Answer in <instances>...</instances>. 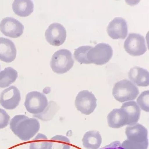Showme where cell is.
Segmentation results:
<instances>
[{"instance_id": "obj_1", "label": "cell", "mask_w": 149, "mask_h": 149, "mask_svg": "<svg viewBox=\"0 0 149 149\" xmlns=\"http://www.w3.org/2000/svg\"><path fill=\"white\" fill-rule=\"evenodd\" d=\"M10 127L14 134L22 141H28L38 132L40 122L35 118H30L24 115H17L12 118Z\"/></svg>"}, {"instance_id": "obj_2", "label": "cell", "mask_w": 149, "mask_h": 149, "mask_svg": "<svg viewBox=\"0 0 149 149\" xmlns=\"http://www.w3.org/2000/svg\"><path fill=\"white\" fill-rule=\"evenodd\" d=\"M139 93L137 87L128 80H123L116 83L112 91L115 100L121 103L133 100Z\"/></svg>"}, {"instance_id": "obj_3", "label": "cell", "mask_w": 149, "mask_h": 149, "mask_svg": "<svg viewBox=\"0 0 149 149\" xmlns=\"http://www.w3.org/2000/svg\"><path fill=\"white\" fill-rule=\"evenodd\" d=\"M74 63L71 52L66 49H61L53 54L50 66L54 72L63 74L69 71L73 66Z\"/></svg>"}, {"instance_id": "obj_4", "label": "cell", "mask_w": 149, "mask_h": 149, "mask_svg": "<svg viewBox=\"0 0 149 149\" xmlns=\"http://www.w3.org/2000/svg\"><path fill=\"white\" fill-rule=\"evenodd\" d=\"M113 55V49L109 45L100 43L89 51L87 58L90 63L102 65L109 61Z\"/></svg>"}, {"instance_id": "obj_5", "label": "cell", "mask_w": 149, "mask_h": 149, "mask_svg": "<svg viewBox=\"0 0 149 149\" xmlns=\"http://www.w3.org/2000/svg\"><path fill=\"white\" fill-rule=\"evenodd\" d=\"M48 103L45 95L37 91L29 92L26 95L24 106L28 112L33 115L40 113Z\"/></svg>"}, {"instance_id": "obj_6", "label": "cell", "mask_w": 149, "mask_h": 149, "mask_svg": "<svg viewBox=\"0 0 149 149\" xmlns=\"http://www.w3.org/2000/svg\"><path fill=\"white\" fill-rule=\"evenodd\" d=\"M124 47L127 53L133 56L143 55L147 51L144 37L135 33H129L124 43Z\"/></svg>"}, {"instance_id": "obj_7", "label": "cell", "mask_w": 149, "mask_h": 149, "mask_svg": "<svg viewBox=\"0 0 149 149\" xmlns=\"http://www.w3.org/2000/svg\"><path fill=\"white\" fill-rule=\"evenodd\" d=\"M77 109L81 113L89 115L97 107V99L94 94L88 90H83L78 93L75 101Z\"/></svg>"}, {"instance_id": "obj_8", "label": "cell", "mask_w": 149, "mask_h": 149, "mask_svg": "<svg viewBox=\"0 0 149 149\" xmlns=\"http://www.w3.org/2000/svg\"><path fill=\"white\" fill-rule=\"evenodd\" d=\"M47 41L51 45L59 46L65 42L67 31L65 27L58 23L51 24L45 32Z\"/></svg>"}, {"instance_id": "obj_9", "label": "cell", "mask_w": 149, "mask_h": 149, "mask_svg": "<svg viewBox=\"0 0 149 149\" xmlns=\"http://www.w3.org/2000/svg\"><path fill=\"white\" fill-rule=\"evenodd\" d=\"M20 92L15 86H11L3 90L0 95V104L7 110L16 109L21 101Z\"/></svg>"}, {"instance_id": "obj_10", "label": "cell", "mask_w": 149, "mask_h": 149, "mask_svg": "<svg viewBox=\"0 0 149 149\" xmlns=\"http://www.w3.org/2000/svg\"><path fill=\"white\" fill-rule=\"evenodd\" d=\"M23 25L13 17H6L0 22V30L6 36L16 38L23 33Z\"/></svg>"}, {"instance_id": "obj_11", "label": "cell", "mask_w": 149, "mask_h": 149, "mask_svg": "<svg viewBox=\"0 0 149 149\" xmlns=\"http://www.w3.org/2000/svg\"><path fill=\"white\" fill-rule=\"evenodd\" d=\"M107 32L113 39L125 38L128 32L127 21L121 17H116L109 24Z\"/></svg>"}, {"instance_id": "obj_12", "label": "cell", "mask_w": 149, "mask_h": 149, "mask_svg": "<svg viewBox=\"0 0 149 149\" xmlns=\"http://www.w3.org/2000/svg\"><path fill=\"white\" fill-rule=\"evenodd\" d=\"M125 134L128 140L131 142L138 143L148 142L147 130L141 124L137 123L127 126Z\"/></svg>"}, {"instance_id": "obj_13", "label": "cell", "mask_w": 149, "mask_h": 149, "mask_svg": "<svg viewBox=\"0 0 149 149\" xmlns=\"http://www.w3.org/2000/svg\"><path fill=\"white\" fill-rule=\"evenodd\" d=\"M17 51L13 42L9 39L0 38V60L10 63L15 60Z\"/></svg>"}, {"instance_id": "obj_14", "label": "cell", "mask_w": 149, "mask_h": 149, "mask_svg": "<svg viewBox=\"0 0 149 149\" xmlns=\"http://www.w3.org/2000/svg\"><path fill=\"white\" fill-rule=\"evenodd\" d=\"M109 126L113 129H118L128 125L129 116L122 109H115L111 112L107 117Z\"/></svg>"}, {"instance_id": "obj_15", "label": "cell", "mask_w": 149, "mask_h": 149, "mask_svg": "<svg viewBox=\"0 0 149 149\" xmlns=\"http://www.w3.org/2000/svg\"><path fill=\"white\" fill-rule=\"evenodd\" d=\"M128 77L134 84L140 87L149 85V74L147 70L139 67H134L130 69Z\"/></svg>"}, {"instance_id": "obj_16", "label": "cell", "mask_w": 149, "mask_h": 149, "mask_svg": "<svg viewBox=\"0 0 149 149\" xmlns=\"http://www.w3.org/2000/svg\"><path fill=\"white\" fill-rule=\"evenodd\" d=\"M15 14L20 17H26L33 12L34 5L30 0H16L12 5Z\"/></svg>"}, {"instance_id": "obj_17", "label": "cell", "mask_w": 149, "mask_h": 149, "mask_svg": "<svg viewBox=\"0 0 149 149\" xmlns=\"http://www.w3.org/2000/svg\"><path fill=\"white\" fill-rule=\"evenodd\" d=\"M121 108L125 111L129 116L128 126L137 123L140 118L141 110L136 102L133 101L125 102Z\"/></svg>"}, {"instance_id": "obj_18", "label": "cell", "mask_w": 149, "mask_h": 149, "mask_svg": "<svg viewBox=\"0 0 149 149\" xmlns=\"http://www.w3.org/2000/svg\"><path fill=\"white\" fill-rule=\"evenodd\" d=\"M83 144L88 149H97L100 146L102 138L98 131L91 130L86 132L82 140Z\"/></svg>"}, {"instance_id": "obj_19", "label": "cell", "mask_w": 149, "mask_h": 149, "mask_svg": "<svg viewBox=\"0 0 149 149\" xmlns=\"http://www.w3.org/2000/svg\"><path fill=\"white\" fill-rule=\"evenodd\" d=\"M18 77V72L10 67L0 72V88H5L15 82Z\"/></svg>"}, {"instance_id": "obj_20", "label": "cell", "mask_w": 149, "mask_h": 149, "mask_svg": "<svg viewBox=\"0 0 149 149\" xmlns=\"http://www.w3.org/2000/svg\"><path fill=\"white\" fill-rule=\"evenodd\" d=\"M58 105L53 101L48 102L47 106L40 113L33 115V117L43 121H49L53 119L58 110Z\"/></svg>"}, {"instance_id": "obj_21", "label": "cell", "mask_w": 149, "mask_h": 149, "mask_svg": "<svg viewBox=\"0 0 149 149\" xmlns=\"http://www.w3.org/2000/svg\"><path fill=\"white\" fill-rule=\"evenodd\" d=\"M70 140L67 137L56 135L49 141L47 149H70Z\"/></svg>"}, {"instance_id": "obj_22", "label": "cell", "mask_w": 149, "mask_h": 149, "mask_svg": "<svg viewBox=\"0 0 149 149\" xmlns=\"http://www.w3.org/2000/svg\"><path fill=\"white\" fill-rule=\"evenodd\" d=\"M92 47L91 46H82L76 49L74 53L75 59L81 64H91L88 59L87 54Z\"/></svg>"}, {"instance_id": "obj_23", "label": "cell", "mask_w": 149, "mask_h": 149, "mask_svg": "<svg viewBox=\"0 0 149 149\" xmlns=\"http://www.w3.org/2000/svg\"><path fill=\"white\" fill-rule=\"evenodd\" d=\"M48 143L47 136L39 133L30 143V149H47Z\"/></svg>"}, {"instance_id": "obj_24", "label": "cell", "mask_w": 149, "mask_h": 149, "mask_svg": "<svg viewBox=\"0 0 149 149\" xmlns=\"http://www.w3.org/2000/svg\"><path fill=\"white\" fill-rule=\"evenodd\" d=\"M137 103L142 110L149 111V92L148 90L142 92L137 99Z\"/></svg>"}, {"instance_id": "obj_25", "label": "cell", "mask_w": 149, "mask_h": 149, "mask_svg": "<svg viewBox=\"0 0 149 149\" xmlns=\"http://www.w3.org/2000/svg\"><path fill=\"white\" fill-rule=\"evenodd\" d=\"M148 142L138 143L131 142L128 140L124 141L122 146L125 149H147Z\"/></svg>"}, {"instance_id": "obj_26", "label": "cell", "mask_w": 149, "mask_h": 149, "mask_svg": "<svg viewBox=\"0 0 149 149\" xmlns=\"http://www.w3.org/2000/svg\"><path fill=\"white\" fill-rule=\"evenodd\" d=\"M10 117L5 110L0 108V129L6 128L9 124Z\"/></svg>"}, {"instance_id": "obj_27", "label": "cell", "mask_w": 149, "mask_h": 149, "mask_svg": "<svg viewBox=\"0 0 149 149\" xmlns=\"http://www.w3.org/2000/svg\"><path fill=\"white\" fill-rule=\"evenodd\" d=\"M100 149H125L119 141H115Z\"/></svg>"}, {"instance_id": "obj_28", "label": "cell", "mask_w": 149, "mask_h": 149, "mask_svg": "<svg viewBox=\"0 0 149 149\" xmlns=\"http://www.w3.org/2000/svg\"><path fill=\"white\" fill-rule=\"evenodd\" d=\"M0 70H1V66H0Z\"/></svg>"}]
</instances>
